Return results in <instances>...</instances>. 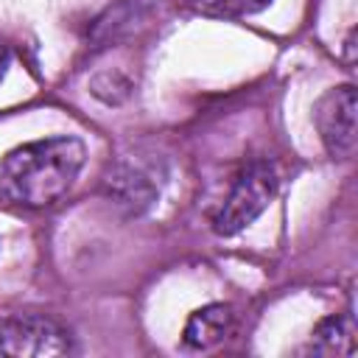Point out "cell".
Wrapping results in <instances>:
<instances>
[{"instance_id": "1", "label": "cell", "mask_w": 358, "mask_h": 358, "mask_svg": "<svg viewBox=\"0 0 358 358\" xmlns=\"http://www.w3.org/2000/svg\"><path fill=\"white\" fill-rule=\"evenodd\" d=\"M87 159L78 137L62 134L11 148L0 162V196L20 207H50L67 196Z\"/></svg>"}, {"instance_id": "2", "label": "cell", "mask_w": 358, "mask_h": 358, "mask_svg": "<svg viewBox=\"0 0 358 358\" xmlns=\"http://www.w3.org/2000/svg\"><path fill=\"white\" fill-rule=\"evenodd\" d=\"M277 185H280V176L271 162H266V159L249 162L232 182L229 196L224 199L221 210L213 218L215 235L232 238L241 229H246L271 204V199L277 196Z\"/></svg>"}, {"instance_id": "3", "label": "cell", "mask_w": 358, "mask_h": 358, "mask_svg": "<svg viewBox=\"0 0 358 358\" xmlns=\"http://www.w3.org/2000/svg\"><path fill=\"white\" fill-rule=\"evenodd\" d=\"M70 350H73L70 333L50 316L14 313L0 319V355L48 358V355H67Z\"/></svg>"}, {"instance_id": "4", "label": "cell", "mask_w": 358, "mask_h": 358, "mask_svg": "<svg viewBox=\"0 0 358 358\" xmlns=\"http://www.w3.org/2000/svg\"><path fill=\"white\" fill-rule=\"evenodd\" d=\"M355 109L358 101L352 84L327 90L313 106L319 137L333 159H350L355 154Z\"/></svg>"}, {"instance_id": "5", "label": "cell", "mask_w": 358, "mask_h": 358, "mask_svg": "<svg viewBox=\"0 0 358 358\" xmlns=\"http://www.w3.org/2000/svg\"><path fill=\"white\" fill-rule=\"evenodd\" d=\"M232 327V308L224 302L204 305L190 313L182 330V344L187 350H210L215 347Z\"/></svg>"}, {"instance_id": "6", "label": "cell", "mask_w": 358, "mask_h": 358, "mask_svg": "<svg viewBox=\"0 0 358 358\" xmlns=\"http://www.w3.org/2000/svg\"><path fill=\"white\" fill-rule=\"evenodd\" d=\"M310 352L316 355H352L355 352V319L352 313L327 316L310 336Z\"/></svg>"}, {"instance_id": "7", "label": "cell", "mask_w": 358, "mask_h": 358, "mask_svg": "<svg viewBox=\"0 0 358 358\" xmlns=\"http://www.w3.org/2000/svg\"><path fill=\"white\" fill-rule=\"evenodd\" d=\"M193 3L213 17H249L271 6V0H193Z\"/></svg>"}, {"instance_id": "8", "label": "cell", "mask_w": 358, "mask_h": 358, "mask_svg": "<svg viewBox=\"0 0 358 358\" xmlns=\"http://www.w3.org/2000/svg\"><path fill=\"white\" fill-rule=\"evenodd\" d=\"M8 64H11V50H8V45H6V42H0V81L6 78Z\"/></svg>"}]
</instances>
